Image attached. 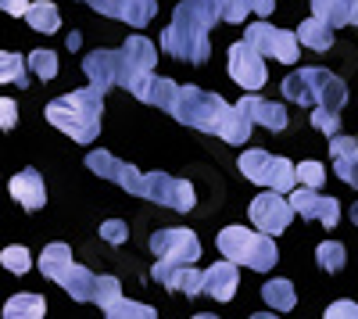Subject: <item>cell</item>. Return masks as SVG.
I'll return each mask as SVG.
<instances>
[{
  "mask_svg": "<svg viewBox=\"0 0 358 319\" xmlns=\"http://www.w3.org/2000/svg\"><path fill=\"white\" fill-rule=\"evenodd\" d=\"M104 316H111V319H122V316H129V319H155L158 312H155V305H140V302H129V298L118 295V298L104 309Z\"/></svg>",
  "mask_w": 358,
  "mask_h": 319,
  "instance_id": "31",
  "label": "cell"
},
{
  "mask_svg": "<svg viewBox=\"0 0 358 319\" xmlns=\"http://www.w3.org/2000/svg\"><path fill=\"white\" fill-rule=\"evenodd\" d=\"M248 215H251V222H255L258 229H265L268 237H276V234H283V229L290 226L294 205H290L280 190H265V194H258V197L251 201Z\"/></svg>",
  "mask_w": 358,
  "mask_h": 319,
  "instance_id": "10",
  "label": "cell"
},
{
  "mask_svg": "<svg viewBox=\"0 0 358 319\" xmlns=\"http://www.w3.org/2000/svg\"><path fill=\"white\" fill-rule=\"evenodd\" d=\"M315 258H319V266H322L326 273H341L348 251H344V244H337V241H322V244L315 248Z\"/></svg>",
  "mask_w": 358,
  "mask_h": 319,
  "instance_id": "32",
  "label": "cell"
},
{
  "mask_svg": "<svg viewBox=\"0 0 358 319\" xmlns=\"http://www.w3.org/2000/svg\"><path fill=\"white\" fill-rule=\"evenodd\" d=\"M101 237H104L108 244H122V241L129 237V226H126L122 219H108V222L101 226Z\"/></svg>",
  "mask_w": 358,
  "mask_h": 319,
  "instance_id": "39",
  "label": "cell"
},
{
  "mask_svg": "<svg viewBox=\"0 0 358 319\" xmlns=\"http://www.w3.org/2000/svg\"><path fill=\"white\" fill-rule=\"evenodd\" d=\"M236 108H241L255 126H265V129H273V133L287 129V108L283 104H273V101H262V97L248 94V97L236 101Z\"/></svg>",
  "mask_w": 358,
  "mask_h": 319,
  "instance_id": "20",
  "label": "cell"
},
{
  "mask_svg": "<svg viewBox=\"0 0 358 319\" xmlns=\"http://www.w3.org/2000/svg\"><path fill=\"white\" fill-rule=\"evenodd\" d=\"M18 122V104L11 97H0V129H15Z\"/></svg>",
  "mask_w": 358,
  "mask_h": 319,
  "instance_id": "40",
  "label": "cell"
},
{
  "mask_svg": "<svg viewBox=\"0 0 358 319\" xmlns=\"http://www.w3.org/2000/svg\"><path fill=\"white\" fill-rule=\"evenodd\" d=\"M169 115H176V119L183 122V126H190V129L215 133L226 143H248L251 140V129H255V122L236 104H226L219 94H208V90L190 86V83L179 86L176 104H172Z\"/></svg>",
  "mask_w": 358,
  "mask_h": 319,
  "instance_id": "1",
  "label": "cell"
},
{
  "mask_svg": "<svg viewBox=\"0 0 358 319\" xmlns=\"http://www.w3.org/2000/svg\"><path fill=\"white\" fill-rule=\"evenodd\" d=\"M0 83L11 86H29V72H25V57L15 50H0Z\"/></svg>",
  "mask_w": 358,
  "mask_h": 319,
  "instance_id": "30",
  "label": "cell"
},
{
  "mask_svg": "<svg viewBox=\"0 0 358 319\" xmlns=\"http://www.w3.org/2000/svg\"><path fill=\"white\" fill-rule=\"evenodd\" d=\"M29 22V29H36V33H57L62 29V15H57V8L50 4V0H29V8L22 15Z\"/></svg>",
  "mask_w": 358,
  "mask_h": 319,
  "instance_id": "24",
  "label": "cell"
},
{
  "mask_svg": "<svg viewBox=\"0 0 358 319\" xmlns=\"http://www.w3.org/2000/svg\"><path fill=\"white\" fill-rule=\"evenodd\" d=\"M29 8V0H0V11H8L11 18H22Z\"/></svg>",
  "mask_w": 358,
  "mask_h": 319,
  "instance_id": "42",
  "label": "cell"
},
{
  "mask_svg": "<svg viewBox=\"0 0 358 319\" xmlns=\"http://www.w3.org/2000/svg\"><path fill=\"white\" fill-rule=\"evenodd\" d=\"M8 187H11V197L25 212H40L47 205V187H43V176L36 169H22L18 176H11Z\"/></svg>",
  "mask_w": 358,
  "mask_h": 319,
  "instance_id": "19",
  "label": "cell"
},
{
  "mask_svg": "<svg viewBox=\"0 0 358 319\" xmlns=\"http://www.w3.org/2000/svg\"><path fill=\"white\" fill-rule=\"evenodd\" d=\"M129 94L136 97V101H143V104H155V108H165V111H172V104H176V94H179V83H172V79H165V76H143L140 83H133L129 86Z\"/></svg>",
  "mask_w": 358,
  "mask_h": 319,
  "instance_id": "18",
  "label": "cell"
},
{
  "mask_svg": "<svg viewBox=\"0 0 358 319\" xmlns=\"http://www.w3.org/2000/svg\"><path fill=\"white\" fill-rule=\"evenodd\" d=\"M83 4H90L108 18H122L133 29L151 25V18L158 15V0H83Z\"/></svg>",
  "mask_w": 358,
  "mask_h": 319,
  "instance_id": "15",
  "label": "cell"
},
{
  "mask_svg": "<svg viewBox=\"0 0 358 319\" xmlns=\"http://www.w3.org/2000/svg\"><path fill=\"white\" fill-rule=\"evenodd\" d=\"M312 15L322 18L330 29L351 25V18H348V0H312Z\"/></svg>",
  "mask_w": 358,
  "mask_h": 319,
  "instance_id": "29",
  "label": "cell"
},
{
  "mask_svg": "<svg viewBox=\"0 0 358 319\" xmlns=\"http://www.w3.org/2000/svg\"><path fill=\"white\" fill-rule=\"evenodd\" d=\"M297 180H301L305 187H312V190H319L322 180H326V172H322L319 162H301V165H297Z\"/></svg>",
  "mask_w": 358,
  "mask_h": 319,
  "instance_id": "38",
  "label": "cell"
},
{
  "mask_svg": "<svg viewBox=\"0 0 358 319\" xmlns=\"http://www.w3.org/2000/svg\"><path fill=\"white\" fill-rule=\"evenodd\" d=\"M101 115H104V94L94 83L47 104V122L57 126L65 136H72L76 143H94L97 140Z\"/></svg>",
  "mask_w": 358,
  "mask_h": 319,
  "instance_id": "3",
  "label": "cell"
},
{
  "mask_svg": "<svg viewBox=\"0 0 358 319\" xmlns=\"http://www.w3.org/2000/svg\"><path fill=\"white\" fill-rule=\"evenodd\" d=\"M219 22V11L212 0H183L172 15V25L162 33V47L165 54H172L176 62H190V65H204L212 54V40L208 29Z\"/></svg>",
  "mask_w": 358,
  "mask_h": 319,
  "instance_id": "2",
  "label": "cell"
},
{
  "mask_svg": "<svg viewBox=\"0 0 358 319\" xmlns=\"http://www.w3.org/2000/svg\"><path fill=\"white\" fill-rule=\"evenodd\" d=\"M86 169H94L101 180H111V183H118L122 190H129V194H136V197H147V187H151L147 172H140V169L129 165V162H118L111 151H90V155H86Z\"/></svg>",
  "mask_w": 358,
  "mask_h": 319,
  "instance_id": "8",
  "label": "cell"
},
{
  "mask_svg": "<svg viewBox=\"0 0 358 319\" xmlns=\"http://www.w3.org/2000/svg\"><path fill=\"white\" fill-rule=\"evenodd\" d=\"M151 251L162 258V262H176V266H194L201 258V241L194 229L183 226H165L151 237Z\"/></svg>",
  "mask_w": 358,
  "mask_h": 319,
  "instance_id": "9",
  "label": "cell"
},
{
  "mask_svg": "<svg viewBox=\"0 0 358 319\" xmlns=\"http://www.w3.org/2000/svg\"><path fill=\"white\" fill-rule=\"evenodd\" d=\"M241 172L251 183H258L265 190H280V194L294 190V180H297V169L283 155H268V151H244Z\"/></svg>",
  "mask_w": 358,
  "mask_h": 319,
  "instance_id": "6",
  "label": "cell"
},
{
  "mask_svg": "<svg viewBox=\"0 0 358 319\" xmlns=\"http://www.w3.org/2000/svg\"><path fill=\"white\" fill-rule=\"evenodd\" d=\"M351 222L358 226V201H355V205H351Z\"/></svg>",
  "mask_w": 358,
  "mask_h": 319,
  "instance_id": "45",
  "label": "cell"
},
{
  "mask_svg": "<svg viewBox=\"0 0 358 319\" xmlns=\"http://www.w3.org/2000/svg\"><path fill=\"white\" fill-rule=\"evenodd\" d=\"M262 298H265V305H268V309H276V312H290V309H294V302H297L294 283H290V280H268V283L262 287Z\"/></svg>",
  "mask_w": 358,
  "mask_h": 319,
  "instance_id": "28",
  "label": "cell"
},
{
  "mask_svg": "<svg viewBox=\"0 0 358 319\" xmlns=\"http://www.w3.org/2000/svg\"><path fill=\"white\" fill-rule=\"evenodd\" d=\"M219 251L222 258H233L236 266H248L255 273H268L280 262L273 237L258 234V229H244V226H226L219 234Z\"/></svg>",
  "mask_w": 358,
  "mask_h": 319,
  "instance_id": "5",
  "label": "cell"
},
{
  "mask_svg": "<svg viewBox=\"0 0 358 319\" xmlns=\"http://www.w3.org/2000/svg\"><path fill=\"white\" fill-rule=\"evenodd\" d=\"M57 283H62L65 291H69V298H76V302H94V287H97V276L90 273L86 266H76V262H72V266L65 269V276L57 280Z\"/></svg>",
  "mask_w": 358,
  "mask_h": 319,
  "instance_id": "23",
  "label": "cell"
},
{
  "mask_svg": "<svg viewBox=\"0 0 358 319\" xmlns=\"http://www.w3.org/2000/svg\"><path fill=\"white\" fill-rule=\"evenodd\" d=\"M297 43H301V47H312V50H330L334 47V29L330 25H326L322 18H308V22H301V25H297Z\"/></svg>",
  "mask_w": 358,
  "mask_h": 319,
  "instance_id": "25",
  "label": "cell"
},
{
  "mask_svg": "<svg viewBox=\"0 0 358 319\" xmlns=\"http://www.w3.org/2000/svg\"><path fill=\"white\" fill-rule=\"evenodd\" d=\"M151 276L158 283H165L169 291H183L187 298H197L204 291V273H197L194 266H176V262H162V258H158Z\"/></svg>",
  "mask_w": 358,
  "mask_h": 319,
  "instance_id": "17",
  "label": "cell"
},
{
  "mask_svg": "<svg viewBox=\"0 0 358 319\" xmlns=\"http://www.w3.org/2000/svg\"><path fill=\"white\" fill-rule=\"evenodd\" d=\"M0 262H4V269L22 276V273L33 269V255H29V248H22V244H11V248L0 251Z\"/></svg>",
  "mask_w": 358,
  "mask_h": 319,
  "instance_id": "33",
  "label": "cell"
},
{
  "mask_svg": "<svg viewBox=\"0 0 358 319\" xmlns=\"http://www.w3.org/2000/svg\"><path fill=\"white\" fill-rule=\"evenodd\" d=\"M83 72L101 94H108L111 86H118V76H122V50H90L83 57Z\"/></svg>",
  "mask_w": 358,
  "mask_h": 319,
  "instance_id": "16",
  "label": "cell"
},
{
  "mask_svg": "<svg viewBox=\"0 0 358 319\" xmlns=\"http://www.w3.org/2000/svg\"><path fill=\"white\" fill-rule=\"evenodd\" d=\"M330 155H334V169L337 176L348 183V187H358V140L351 136H330Z\"/></svg>",
  "mask_w": 358,
  "mask_h": 319,
  "instance_id": "22",
  "label": "cell"
},
{
  "mask_svg": "<svg viewBox=\"0 0 358 319\" xmlns=\"http://www.w3.org/2000/svg\"><path fill=\"white\" fill-rule=\"evenodd\" d=\"M326 316H330V319H344V316H351V319H358V305L355 302H334L330 309H326Z\"/></svg>",
  "mask_w": 358,
  "mask_h": 319,
  "instance_id": "41",
  "label": "cell"
},
{
  "mask_svg": "<svg viewBox=\"0 0 358 319\" xmlns=\"http://www.w3.org/2000/svg\"><path fill=\"white\" fill-rule=\"evenodd\" d=\"M229 76L236 79V86H244V90H258V86H265V79H268V69H265V62H262V54L248 43V40H241V43H233L229 47Z\"/></svg>",
  "mask_w": 358,
  "mask_h": 319,
  "instance_id": "12",
  "label": "cell"
},
{
  "mask_svg": "<svg viewBox=\"0 0 358 319\" xmlns=\"http://www.w3.org/2000/svg\"><path fill=\"white\" fill-rule=\"evenodd\" d=\"M155 62H158V50L147 36H129L122 43V76H118V86H129L140 83L143 76L155 72Z\"/></svg>",
  "mask_w": 358,
  "mask_h": 319,
  "instance_id": "13",
  "label": "cell"
},
{
  "mask_svg": "<svg viewBox=\"0 0 358 319\" xmlns=\"http://www.w3.org/2000/svg\"><path fill=\"white\" fill-rule=\"evenodd\" d=\"M29 69H33L40 79H54L57 76V54L54 50H33L29 54Z\"/></svg>",
  "mask_w": 358,
  "mask_h": 319,
  "instance_id": "35",
  "label": "cell"
},
{
  "mask_svg": "<svg viewBox=\"0 0 358 319\" xmlns=\"http://www.w3.org/2000/svg\"><path fill=\"white\" fill-rule=\"evenodd\" d=\"M215 11H219V22H244L251 15V0H212Z\"/></svg>",
  "mask_w": 358,
  "mask_h": 319,
  "instance_id": "34",
  "label": "cell"
},
{
  "mask_svg": "<svg viewBox=\"0 0 358 319\" xmlns=\"http://www.w3.org/2000/svg\"><path fill=\"white\" fill-rule=\"evenodd\" d=\"M72 266V248L69 244H47L43 248V255H40V273L47 276V280H62L65 276V269Z\"/></svg>",
  "mask_w": 358,
  "mask_h": 319,
  "instance_id": "26",
  "label": "cell"
},
{
  "mask_svg": "<svg viewBox=\"0 0 358 319\" xmlns=\"http://www.w3.org/2000/svg\"><path fill=\"white\" fill-rule=\"evenodd\" d=\"M236 287H241V276H236V262L233 258H222V262L208 266L204 273V291L212 295L215 302H229L236 295Z\"/></svg>",
  "mask_w": 358,
  "mask_h": 319,
  "instance_id": "21",
  "label": "cell"
},
{
  "mask_svg": "<svg viewBox=\"0 0 358 319\" xmlns=\"http://www.w3.org/2000/svg\"><path fill=\"white\" fill-rule=\"evenodd\" d=\"M312 126L326 136H337L341 133V115L334 108H312Z\"/></svg>",
  "mask_w": 358,
  "mask_h": 319,
  "instance_id": "37",
  "label": "cell"
},
{
  "mask_svg": "<svg viewBox=\"0 0 358 319\" xmlns=\"http://www.w3.org/2000/svg\"><path fill=\"white\" fill-rule=\"evenodd\" d=\"M244 40H248L262 57H276V62H283V65H294L297 57H301V43H297V36L287 33V29L268 25V22H255V25H248Z\"/></svg>",
  "mask_w": 358,
  "mask_h": 319,
  "instance_id": "7",
  "label": "cell"
},
{
  "mask_svg": "<svg viewBox=\"0 0 358 319\" xmlns=\"http://www.w3.org/2000/svg\"><path fill=\"white\" fill-rule=\"evenodd\" d=\"M283 97L294 104H308V108H334L341 111L348 101V86L326 69H297L294 76L283 79Z\"/></svg>",
  "mask_w": 358,
  "mask_h": 319,
  "instance_id": "4",
  "label": "cell"
},
{
  "mask_svg": "<svg viewBox=\"0 0 358 319\" xmlns=\"http://www.w3.org/2000/svg\"><path fill=\"white\" fill-rule=\"evenodd\" d=\"M273 8H276V0H251V11L262 15V18H265V15H273Z\"/></svg>",
  "mask_w": 358,
  "mask_h": 319,
  "instance_id": "43",
  "label": "cell"
},
{
  "mask_svg": "<svg viewBox=\"0 0 358 319\" xmlns=\"http://www.w3.org/2000/svg\"><path fill=\"white\" fill-rule=\"evenodd\" d=\"M290 205H294V212L301 215V219L322 222L326 229H334V226L341 222V201H337V197H326V194H319V190H312V187L294 190Z\"/></svg>",
  "mask_w": 358,
  "mask_h": 319,
  "instance_id": "14",
  "label": "cell"
},
{
  "mask_svg": "<svg viewBox=\"0 0 358 319\" xmlns=\"http://www.w3.org/2000/svg\"><path fill=\"white\" fill-rule=\"evenodd\" d=\"M122 295V283H118L115 276H97V287H94V305H101V312Z\"/></svg>",
  "mask_w": 358,
  "mask_h": 319,
  "instance_id": "36",
  "label": "cell"
},
{
  "mask_svg": "<svg viewBox=\"0 0 358 319\" xmlns=\"http://www.w3.org/2000/svg\"><path fill=\"white\" fill-rule=\"evenodd\" d=\"M348 18L351 25H358V0H348Z\"/></svg>",
  "mask_w": 358,
  "mask_h": 319,
  "instance_id": "44",
  "label": "cell"
},
{
  "mask_svg": "<svg viewBox=\"0 0 358 319\" xmlns=\"http://www.w3.org/2000/svg\"><path fill=\"white\" fill-rule=\"evenodd\" d=\"M147 201H158L165 208H176V212H190L197 205V194H194V183L190 180H176L169 172H147Z\"/></svg>",
  "mask_w": 358,
  "mask_h": 319,
  "instance_id": "11",
  "label": "cell"
},
{
  "mask_svg": "<svg viewBox=\"0 0 358 319\" xmlns=\"http://www.w3.org/2000/svg\"><path fill=\"white\" fill-rule=\"evenodd\" d=\"M43 312H47L43 295H15V298H8V305H4V316H8V319H40Z\"/></svg>",
  "mask_w": 358,
  "mask_h": 319,
  "instance_id": "27",
  "label": "cell"
}]
</instances>
